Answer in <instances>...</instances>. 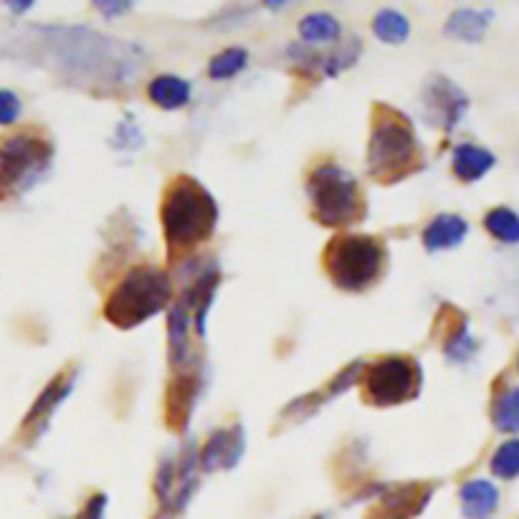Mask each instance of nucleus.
Segmentation results:
<instances>
[{
	"mask_svg": "<svg viewBox=\"0 0 519 519\" xmlns=\"http://www.w3.org/2000/svg\"><path fill=\"white\" fill-rule=\"evenodd\" d=\"M33 36L41 38V46L54 54V61L61 69L74 74L125 82L142 71L140 51L99 36L89 28H38Z\"/></svg>",
	"mask_w": 519,
	"mask_h": 519,
	"instance_id": "nucleus-1",
	"label": "nucleus"
},
{
	"mask_svg": "<svg viewBox=\"0 0 519 519\" xmlns=\"http://www.w3.org/2000/svg\"><path fill=\"white\" fill-rule=\"evenodd\" d=\"M160 218H163L170 256H175L193 251L195 246L211 238L218 221V206L198 180L183 175L165 193Z\"/></svg>",
	"mask_w": 519,
	"mask_h": 519,
	"instance_id": "nucleus-2",
	"label": "nucleus"
},
{
	"mask_svg": "<svg viewBox=\"0 0 519 519\" xmlns=\"http://www.w3.org/2000/svg\"><path fill=\"white\" fill-rule=\"evenodd\" d=\"M421 165V145L416 140L411 119L388 104H378L373 112L368 145L370 175L378 183L393 185L416 173Z\"/></svg>",
	"mask_w": 519,
	"mask_h": 519,
	"instance_id": "nucleus-3",
	"label": "nucleus"
},
{
	"mask_svg": "<svg viewBox=\"0 0 519 519\" xmlns=\"http://www.w3.org/2000/svg\"><path fill=\"white\" fill-rule=\"evenodd\" d=\"M173 297L170 276L157 266H135L104 304V317L119 330H132L163 312Z\"/></svg>",
	"mask_w": 519,
	"mask_h": 519,
	"instance_id": "nucleus-4",
	"label": "nucleus"
},
{
	"mask_svg": "<svg viewBox=\"0 0 519 519\" xmlns=\"http://www.w3.org/2000/svg\"><path fill=\"white\" fill-rule=\"evenodd\" d=\"M314 218L327 228H347L363 221L365 203L357 180L340 165H319L307 180Z\"/></svg>",
	"mask_w": 519,
	"mask_h": 519,
	"instance_id": "nucleus-5",
	"label": "nucleus"
},
{
	"mask_svg": "<svg viewBox=\"0 0 519 519\" xmlns=\"http://www.w3.org/2000/svg\"><path fill=\"white\" fill-rule=\"evenodd\" d=\"M385 246L373 236H337L325 251V269L332 284L345 292H365L383 274Z\"/></svg>",
	"mask_w": 519,
	"mask_h": 519,
	"instance_id": "nucleus-6",
	"label": "nucleus"
},
{
	"mask_svg": "<svg viewBox=\"0 0 519 519\" xmlns=\"http://www.w3.org/2000/svg\"><path fill=\"white\" fill-rule=\"evenodd\" d=\"M54 160V145L36 132L0 137V203L31 188Z\"/></svg>",
	"mask_w": 519,
	"mask_h": 519,
	"instance_id": "nucleus-7",
	"label": "nucleus"
},
{
	"mask_svg": "<svg viewBox=\"0 0 519 519\" xmlns=\"http://www.w3.org/2000/svg\"><path fill=\"white\" fill-rule=\"evenodd\" d=\"M421 390V370L411 357L390 355L365 370V401L375 408L401 406L416 398Z\"/></svg>",
	"mask_w": 519,
	"mask_h": 519,
	"instance_id": "nucleus-8",
	"label": "nucleus"
},
{
	"mask_svg": "<svg viewBox=\"0 0 519 519\" xmlns=\"http://www.w3.org/2000/svg\"><path fill=\"white\" fill-rule=\"evenodd\" d=\"M423 102H426L428 119L433 125H441L444 130H454V125L461 119L466 109V97L456 84H451L444 76H433L428 79L423 89Z\"/></svg>",
	"mask_w": 519,
	"mask_h": 519,
	"instance_id": "nucleus-9",
	"label": "nucleus"
},
{
	"mask_svg": "<svg viewBox=\"0 0 519 519\" xmlns=\"http://www.w3.org/2000/svg\"><path fill=\"white\" fill-rule=\"evenodd\" d=\"M241 449H244V433L241 428H233L228 431H216L208 444L201 451V466L203 471H216V469H233L241 459Z\"/></svg>",
	"mask_w": 519,
	"mask_h": 519,
	"instance_id": "nucleus-10",
	"label": "nucleus"
},
{
	"mask_svg": "<svg viewBox=\"0 0 519 519\" xmlns=\"http://www.w3.org/2000/svg\"><path fill=\"white\" fill-rule=\"evenodd\" d=\"M431 499V489L421 487V484H411V487L395 489V492L385 494L380 502V509L375 517L378 519H411L423 512L426 502Z\"/></svg>",
	"mask_w": 519,
	"mask_h": 519,
	"instance_id": "nucleus-11",
	"label": "nucleus"
},
{
	"mask_svg": "<svg viewBox=\"0 0 519 519\" xmlns=\"http://www.w3.org/2000/svg\"><path fill=\"white\" fill-rule=\"evenodd\" d=\"M461 512L466 519H489L499 507V492L492 482L474 479L466 482L459 492Z\"/></svg>",
	"mask_w": 519,
	"mask_h": 519,
	"instance_id": "nucleus-12",
	"label": "nucleus"
},
{
	"mask_svg": "<svg viewBox=\"0 0 519 519\" xmlns=\"http://www.w3.org/2000/svg\"><path fill=\"white\" fill-rule=\"evenodd\" d=\"M193 289H185L180 294V299L175 302L173 312H170V332H168V340H170V360L173 365H183L185 357H188V319L190 312H193Z\"/></svg>",
	"mask_w": 519,
	"mask_h": 519,
	"instance_id": "nucleus-13",
	"label": "nucleus"
},
{
	"mask_svg": "<svg viewBox=\"0 0 519 519\" xmlns=\"http://www.w3.org/2000/svg\"><path fill=\"white\" fill-rule=\"evenodd\" d=\"M466 221L461 216H454V213H444V216H436L423 231V244H426L428 251H446L459 246L461 241L466 238Z\"/></svg>",
	"mask_w": 519,
	"mask_h": 519,
	"instance_id": "nucleus-14",
	"label": "nucleus"
},
{
	"mask_svg": "<svg viewBox=\"0 0 519 519\" xmlns=\"http://www.w3.org/2000/svg\"><path fill=\"white\" fill-rule=\"evenodd\" d=\"M71 385H74V375H59V378L51 380L49 385H46V390L41 395H38V401L33 403V408L28 411L26 421H23V428H44L46 423H49L51 413L56 411V408L61 406V401H64L66 395L71 393Z\"/></svg>",
	"mask_w": 519,
	"mask_h": 519,
	"instance_id": "nucleus-15",
	"label": "nucleus"
},
{
	"mask_svg": "<svg viewBox=\"0 0 519 519\" xmlns=\"http://www.w3.org/2000/svg\"><path fill=\"white\" fill-rule=\"evenodd\" d=\"M494 155L479 145H459L454 150V175L461 183H476L494 168Z\"/></svg>",
	"mask_w": 519,
	"mask_h": 519,
	"instance_id": "nucleus-16",
	"label": "nucleus"
},
{
	"mask_svg": "<svg viewBox=\"0 0 519 519\" xmlns=\"http://www.w3.org/2000/svg\"><path fill=\"white\" fill-rule=\"evenodd\" d=\"M150 99L163 109H180L190 102V84L180 76H157L150 82Z\"/></svg>",
	"mask_w": 519,
	"mask_h": 519,
	"instance_id": "nucleus-17",
	"label": "nucleus"
},
{
	"mask_svg": "<svg viewBox=\"0 0 519 519\" xmlns=\"http://www.w3.org/2000/svg\"><path fill=\"white\" fill-rule=\"evenodd\" d=\"M487 18V13L464 8V11H456L454 16L449 18L446 33L461 38V41H479V38L484 36V31H487Z\"/></svg>",
	"mask_w": 519,
	"mask_h": 519,
	"instance_id": "nucleus-18",
	"label": "nucleus"
},
{
	"mask_svg": "<svg viewBox=\"0 0 519 519\" xmlns=\"http://www.w3.org/2000/svg\"><path fill=\"white\" fill-rule=\"evenodd\" d=\"M299 33L309 44H327L340 38V23L330 16V13H309L299 23Z\"/></svg>",
	"mask_w": 519,
	"mask_h": 519,
	"instance_id": "nucleus-19",
	"label": "nucleus"
},
{
	"mask_svg": "<svg viewBox=\"0 0 519 519\" xmlns=\"http://www.w3.org/2000/svg\"><path fill=\"white\" fill-rule=\"evenodd\" d=\"M373 33L380 41H385V44H403L408 33H411V23H408V18L403 13L385 8V11H380L375 16Z\"/></svg>",
	"mask_w": 519,
	"mask_h": 519,
	"instance_id": "nucleus-20",
	"label": "nucleus"
},
{
	"mask_svg": "<svg viewBox=\"0 0 519 519\" xmlns=\"http://www.w3.org/2000/svg\"><path fill=\"white\" fill-rule=\"evenodd\" d=\"M195 390H198V380L193 375L188 378H178V388L170 393V423L175 428H183L190 418V408L195 401Z\"/></svg>",
	"mask_w": 519,
	"mask_h": 519,
	"instance_id": "nucleus-21",
	"label": "nucleus"
},
{
	"mask_svg": "<svg viewBox=\"0 0 519 519\" xmlns=\"http://www.w3.org/2000/svg\"><path fill=\"white\" fill-rule=\"evenodd\" d=\"M484 228L502 244H519V216L509 208H494L484 216Z\"/></svg>",
	"mask_w": 519,
	"mask_h": 519,
	"instance_id": "nucleus-22",
	"label": "nucleus"
},
{
	"mask_svg": "<svg viewBox=\"0 0 519 519\" xmlns=\"http://www.w3.org/2000/svg\"><path fill=\"white\" fill-rule=\"evenodd\" d=\"M492 421L502 433H519V388H509L499 395Z\"/></svg>",
	"mask_w": 519,
	"mask_h": 519,
	"instance_id": "nucleus-23",
	"label": "nucleus"
},
{
	"mask_svg": "<svg viewBox=\"0 0 519 519\" xmlns=\"http://www.w3.org/2000/svg\"><path fill=\"white\" fill-rule=\"evenodd\" d=\"M246 61H249L246 49H241V46H231V49L221 51V54L211 61L208 74H211L213 79H231V76H236L238 71L244 69Z\"/></svg>",
	"mask_w": 519,
	"mask_h": 519,
	"instance_id": "nucleus-24",
	"label": "nucleus"
},
{
	"mask_svg": "<svg viewBox=\"0 0 519 519\" xmlns=\"http://www.w3.org/2000/svg\"><path fill=\"white\" fill-rule=\"evenodd\" d=\"M489 466H492V474L499 476V479H514V476H519V438L499 446Z\"/></svg>",
	"mask_w": 519,
	"mask_h": 519,
	"instance_id": "nucleus-25",
	"label": "nucleus"
},
{
	"mask_svg": "<svg viewBox=\"0 0 519 519\" xmlns=\"http://www.w3.org/2000/svg\"><path fill=\"white\" fill-rule=\"evenodd\" d=\"M18 117H21V99L8 89H0V125H13Z\"/></svg>",
	"mask_w": 519,
	"mask_h": 519,
	"instance_id": "nucleus-26",
	"label": "nucleus"
},
{
	"mask_svg": "<svg viewBox=\"0 0 519 519\" xmlns=\"http://www.w3.org/2000/svg\"><path fill=\"white\" fill-rule=\"evenodd\" d=\"M104 509H107V497L104 494H94L89 499L87 509H84L82 519H104Z\"/></svg>",
	"mask_w": 519,
	"mask_h": 519,
	"instance_id": "nucleus-27",
	"label": "nucleus"
},
{
	"mask_svg": "<svg viewBox=\"0 0 519 519\" xmlns=\"http://www.w3.org/2000/svg\"><path fill=\"white\" fill-rule=\"evenodd\" d=\"M94 6H97L99 11L104 13V16L112 18V16H122V13L130 11L132 3H104V0H102V3H94Z\"/></svg>",
	"mask_w": 519,
	"mask_h": 519,
	"instance_id": "nucleus-28",
	"label": "nucleus"
},
{
	"mask_svg": "<svg viewBox=\"0 0 519 519\" xmlns=\"http://www.w3.org/2000/svg\"><path fill=\"white\" fill-rule=\"evenodd\" d=\"M6 6H8V8H11V11H13V13H26V11H28V8H31V6H33V3H28V0H26V3H6Z\"/></svg>",
	"mask_w": 519,
	"mask_h": 519,
	"instance_id": "nucleus-29",
	"label": "nucleus"
},
{
	"mask_svg": "<svg viewBox=\"0 0 519 519\" xmlns=\"http://www.w3.org/2000/svg\"><path fill=\"white\" fill-rule=\"evenodd\" d=\"M312 519H327V517H325V514H317V517H312Z\"/></svg>",
	"mask_w": 519,
	"mask_h": 519,
	"instance_id": "nucleus-30",
	"label": "nucleus"
},
{
	"mask_svg": "<svg viewBox=\"0 0 519 519\" xmlns=\"http://www.w3.org/2000/svg\"><path fill=\"white\" fill-rule=\"evenodd\" d=\"M517 368H519V360H517Z\"/></svg>",
	"mask_w": 519,
	"mask_h": 519,
	"instance_id": "nucleus-31",
	"label": "nucleus"
},
{
	"mask_svg": "<svg viewBox=\"0 0 519 519\" xmlns=\"http://www.w3.org/2000/svg\"><path fill=\"white\" fill-rule=\"evenodd\" d=\"M79 519H82V517H79Z\"/></svg>",
	"mask_w": 519,
	"mask_h": 519,
	"instance_id": "nucleus-32",
	"label": "nucleus"
}]
</instances>
